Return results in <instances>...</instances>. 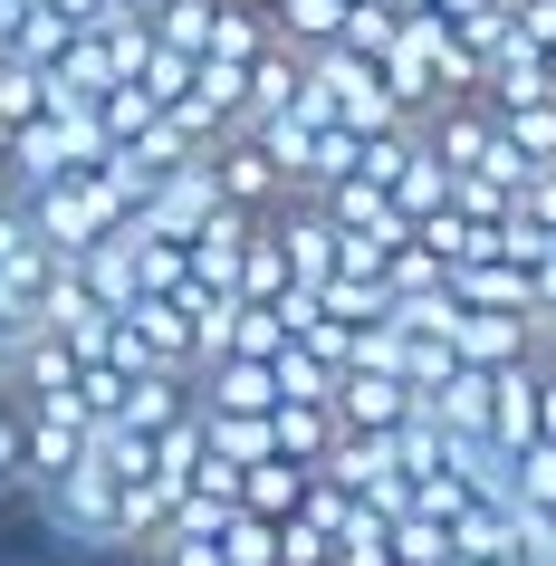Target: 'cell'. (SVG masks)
<instances>
[{
  "label": "cell",
  "instance_id": "obj_24",
  "mask_svg": "<svg viewBox=\"0 0 556 566\" xmlns=\"http://www.w3.org/2000/svg\"><path fill=\"white\" fill-rule=\"evenodd\" d=\"M0 394H10V385H0Z\"/></svg>",
  "mask_w": 556,
  "mask_h": 566
},
{
  "label": "cell",
  "instance_id": "obj_5",
  "mask_svg": "<svg viewBox=\"0 0 556 566\" xmlns=\"http://www.w3.org/2000/svg\"><path fill=\"white\" fill-rule=\"evenodd\" d=\"M49 269H59V250L39 240L30 202L10 192V202H0V289H10V298L30 307V327H39V289H49Z\"/></svg>",
  "mask_w": 556,
  "mask_h": 566
},
{
  "label": "cell",
  "instance_id": "obj_1",
  "mask_svg": "<svg viewBox=\"0 0 556 566\" xmlns=\"http://www.w3.org/2000/svg\"><path fill=\"white\" fill-rule=\"evenodd\" d=\"M39 500V518H49V537L59 547H106V557H135L125 547V480L106 471V461H77V471H59L49 490H30Z\"/></svg>",
  "mask_w": 556,
  "mask_h": 566
},
{
  "label": "cell",
  "instance_id": "obj_7",
  "mask_svg": "<svg viewBox=\"0 0 556 566\" xmlns=\"http://www.w3.org/2000/svg\"><path fill=\"white\" fill-rule=\"evenodd\" d=\"M269 231H279V250H289L297 289H326V279H336V221H326L307 192H289V202L269 211Z\"/></svg>",
  "mask_w": 556,
  "mask_h": 566
},
{
  "label": "cell",
  "instance_id": "obj_13",
  "mask_svg": "<svg viewBox=\"0 0 556 566\" xmlns=\"http://www.w3.org/2000/svg\"><path fill=\"white\" fill-rule=\"evenodd\" d=\"M326 442H336V403H279V413H269V451H289L307 471H317Z\"/></svg>",
  "mask_w": 556,
  "mask_h": 566
},
{
  "label": "cell",
  "instance_id": "obj_2",
  "mask_svg": "<svg viewBox=\"0 0 556 566\" xmlns=\"http://www.w3.org/2000/svg\"><path fill=\"white\" fill-rule=\"evenodd\" d=\"M202 164H211V192H221L231 211H279L289 202V174L269 164V145L250 135V125H231L221 145H202Z\"/></svg>",
  "mask_w": 556,
  "mask_h": 566
},
{
  "label": "cell",
  "instance_id": "obj_9",
  "mask_svg": "<svg viewBox=\"0 0 556 566\" xmlns=\"http://www.w3.org/2000/svg\"><path fill=\"white\" fill-rule=\"evenodd\" d=\"M490 442H508V451L537 442V356L527 365H490Z\"/></svg>",
  "mask_w": 556,
  "mask_h": 566
},
{
  "label": "cell",
  "instance_id": "obj_23",
  "mask_svg": "<svg viewBox=\"0 0 556 566\" xmlns=\"http://www.w3.org/2000/svg\"><path fill=\"white\" fill-rule=\"evenodd\" d=\"M547 566H556V537H547Z\"/></svg>",
  "mask_w": 556,
  "mask_h": 566
},
{
  "label": "cell",
  "instance_id": "obj_4",
  "mask_svg": "<svg viewBox=\"0 0 556 566\" xmlns=\"http://www.w3.org/2000/svg\"><path fill=\"white\" fill-rule=\"evenodd\" d=\"M451 356L461 365H527L537 356V317L527 307H461L451 317Z\"/></svg>",
  "mask_w": 556,
  "mask_h": 566
},
{
  "label": "cell",
  "instance_id": "obj_14",
  "mask_svg": "<svg viewBox=\"0 0 556 566\" xmlns=\"http://www.w3.org/2000/svg\"><path fill=\"white\" fill-rule=\"evenodd\" d=\"M441 202H451V174H441L432 154L412 145V164L394 174V211H403V221H422V211H441Z\"/></svg>",
  "mask_w": 556,
  "mask_h": 566
},
{
  "label": "cell",
  "instance_id": "obj_21",
  "mask_svg": "<svg viewBox=\"0 0 556 566\" xmlns=\"http://www.w3.org/2000/svg\"><path fill=\"white\" fill-rule=\"evenodd\" d=\"M20 192V154H10V125H0V202Z\"/></svg>",
  "mask_w": 556,
  "mask_h": 566
},
{
  "label": "cell",
  "instance_id": "obj_6",
  "mask_svg": "<svg viewBox=\"0 0 556 566\" xmlns=\"http://www.w3.org/2000/svg\"><path fill=\"white\" fill-rule=\"evenodd\" d=\"M412 125H422V154H432L451 182L480 174V154H490V106H480V96H441L432 116H412Z\"/></svg>",
  "mask_w": 556,
  "mask_h": 566
},
{
  "label": "cell",
  "instance_id": "obj_18",
  "mask_svg": "<svg viewBox=\"0 0 556 566\" xmlns=\"http://www.w3.org/2000/svg\"><path fill=\"white\" fill-rule=\"evenodd\" d=\"M518 211H527V221H537V231L556 240V164H547V174H527V182H518Z\"/></svg>",
  "mask_w": 556,
  "mask_h": 566
},
{
  "label": "cell",
  "instance_id": "obj_11",
  "mask_svg": "<svg viewBox=\"0 0 556 566\" xmlns=\"http://www.w3.org/2000/svg\"><path fill=\"white\" fill-rule=\"evenodd\" d=\"M490 125H499V145L518 154L527 174H547V164H556V96H527V106H490Z\"/></svg>",
  "mask_w": 556,
  "mask_h": 566
},
{
  "label": "cell",
  "instance_id": "obj_19",
  "mask_svg": "<svg viewBox=\"0 0 556 566\" xmlns=\"http://www.w3.org/2000/svg\"><path fill=\"white\" fill-rule=\"evenodd\" d=\"M20 336H30V307L0 289V375H10V356H20Z\"/></svg>",
  "mask_w": 556,
  "mask_h": 566
},
{
  "label": "cell",
  "instance_id": "obj_15",
  "mask_svg": "<svg viewBox=\"0 0 556 566\" xmlns=\"http://www.w3.org/2000/svg\"><path fill=\"white\" fill-rule=\"evenodd\" d=\"M10 490H30V413H20V394H0V500Z\"/></svg>",
  "mask_w": 556,
  "mask_h": 566
},
{
  "label": "cell",
  "instance_id": "obj_17",
  "mask_svg": "<svg viewBox=\"0 0 556 566\" xmlns=\"http://www.w3.org/2000/svg\"><path fill=\"white\" fill-rule=\"evenodd\" d=\"M145 566H221V547H211V537H182V528H164L145 547Z\"/></svg>",
  "mask_w": 556,
  "mask_h": 566
},
{
  "label": "cell",
  "instance_id": "obj_20",
  "mask_svg": "<svg viewBox=\"0 0 556 566\" xmlns=\"http://www.w3.org/2000/svg\"><path fill=\"white\" fill-rule=\"evenodd\" d=\"M537 442H556V375H537Z\"/></svg>",
  "mask_w": 556,
  "mask_h": 566
},
{
  "label": "cell",
  "instance_id": "obj_22",
  "mask_svg": "<svg viewBox=\"0 0 556 566\" xmlns=\"http://www.w3.org/2000/svg\"><path fill=\"white\" fill-rule=\"evenodd\" d=\"M537 375H556V336H537Z\"/></svg>",
  "mask_w": 556,
  "mask_h": 566
},
{
  "label": "cell",
  "instance_id": "obj_3",
  "mask_svg": "<svg viewBox=\"0 0 556 566\" xmlns=\"http://www.w3.org/2000/svg\"><path fill=\"white\" fill-rule=\"evenodd\" d=\"M30 413V490H49L59 471H77L96 442V422L77 413V394H39V403H20Z\"/></svg>",
  "mask_w": 556,
  "mask_h": 566
},
{
  "label": "cell",
  "instance_id": "obj_8",
  "mask_svg": "<svg viewBox=\"0 0 556 566\" xmlns=\"http://www.w3.org/2000/svg\"><path fill=\"white\" fill-rule=\"evenodd\" d=\"M326 403H336V432H394V422L412 413V385L384 375V365H346Z\"/></svg>",
  "mask_w": 556,
  "mask_h": 566
},
{
  "label": "cell",
  "instance_id": "obj_10",
  "mask_svg": "<svg viewBox=\"0 0 556 566\" xmlns=\"http://www.w3.org/2000/svg\"><path fill=\"white\" fill-rule=\"evenodd\" d=\"M307 500V461L289 451H260V461H240V509H260V518H289Z\"/></svg>",
  "mask_w": 556,
  "mask_h": 566
},
{
  "label": "cell",
  "instance_id": "obj_16",
  "mask_svg": "<svg viewBox=\"0 0 556 566\" xmlns=\"http://www.w3.org/2000/svg\"><path fill=\"white\" fill-rule=\"evenodd\" d=\"M508 500L556 509V442H527V451H518V480H508Z\"/></svg>",
  "mask_w": 556,
  "mask_h": 566
},
{
  "label": "cell",
  "instance_id": "obj_12",
  "mask_svg": "<svg viewBox=\"0 0 556 566\" xmlns=\"http://www.w3.org/2000/svg\"><path fill=\"white\" fill-rule=\"evenodd\" d=\"M451 298H461V307H527V269L508 260V250L461 260V269H451Z\"/></svg>",
  "mask_w": 556,
  "mask_h": 566
}]
</instances>
